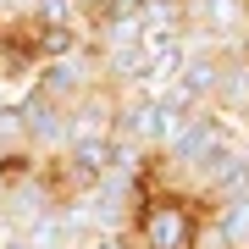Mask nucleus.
<instances>
[{"instance_id": "nucleus-9", "label": "nucleus", "mask_w": 249, "mask_h": 249, "mask_svg": "<svg viewBox=\"0 0 249 249\" xmlns=\"http://www.w3.org/2000/svg\"><path fill=\"white\" fill-rule=\"evenodd\" d=\"M232 50H238V55H244V61H249V34H244V39H238V45H232Z\"/></svg>"}, {"instance_id": "nucleus-3", "label": "nucleus", "mask_w": 249, "mask_h": 249, "mask_svg": "<svg viewBox=\"0 0 249 249\" xmlns=\"http://www.w3.org/2000/svg\"><path fill=\"white\" fill-rule=\"evenodd\" d=\"M61 205V188H55L50 166H22V172H6V227L11 232H28L39 216H50Z\"/></svg>"}, {"instance_id": "nucleus-7", "label": "nucleus", "mask_w": 249, "mask_h": 249, "mask_svg": "<svg viewBox=\"0 0 249 249\" xmlns=\"http://www.w3.org/2000/svg\"><path fill=\"white\" fill-rule=\"evenodd\" d=\"M188 116H194V111H183V106H172V100L160 94V111H155V155H166L172 144H178V139L188 133Z\"/></svg>"}, {"instance_id": "nucleus-2", "label": "nucleus", "mask_w": 249, "mask_h": 249, "mask_svg": "<svg viewBox=\"0 0 249 249\" xmlns=\"http://www.w3.org/2000/svg\"><path fill=\"white\" fill-rule=\"evenodd\" d=\"M144 194H150L144 183H127V178H116V172H106L100 183H89L72 199L83 205V216H89L94 232H133V216H139Z\"/></svg>"}, {"instance_id": "nucleus-10", "label": "nucleus", "mask_w": 249, "mask_h": 249, "mask_svg": "<svg viewBox=\"0 0 249 249\" xmlns=\"http://www.w3.org/2000/svg\"><path fill=\"white\" fill-rule=\"evenodd\" d=\"M244 144H249V139H244Z\"/></svg>"}, {"instance_id": "nucleus-6", "label": "nucleus", "mask_w": 249, "mask_h": 249, "mask_svg": "<svg viewBox=\"0 0 249 249\" xmlns=\"http://www.w3.org/2000/svg\"><path fill=\"white\" fill-rule=\"evenodd\" d=\"M211 222L227 238V249H249V188L232 194V199H216L211 205Z\"/></svg>"}, {"instance_id": "nucleus-1", "label": "nucleus", "mask_w": 249, "mask_h": 249, "mask_svg": "<svg viewBox=\"0 0 249 249\" xmlns=\"http://www.w3.org/2000/svg\"><path fill=\"white\" fill-rule=\"evenodd\" d=\"M199 216L205 211L188 194H144L133 216V249H188Z\"/></svg>"}, {"instance_id": "nucleus-4", "label": "nucleus", "mask_w": 249, "mask_h": 249, "mask_svg": "<svg viewBox=\"0 0 249 249\" xmlns=\"http://www.w3.org/2000/svg\"><path fill=\"white\" fill-rule=\"evenodd\" d=\"M34 89H45L50 100L61 106H78L89 89H100V61H94V45H78L67 55H50V61L34 67Z\"/></svg>"}, {"instance_id": "nucleus-8", "label": "nucleus", "mask_w": 249, "mask_h": 249, "mask_svg": "<svg viewBox=\"0 0 249 249\" xmlns=\"http://www.w3.org/2000/svg\"><path fill=\"white\" fill-rule=\"evenodd\" d=\"M0 249H34V244H28L22 232H6V238H0Z\"/></svg>"}, {"instance_id": "nucleus-5", "label": "nucleus", "mask_w": 249, "mask_h": 249, "mask_svg": "<svg viewBox=\"0 0 249 249\" xmlns=\"http://www.w3.org/2000/svg\"><path fill=\"white\" fill-rule=\"evenodd\" d=\"M17 116H22L28 150H34L39 160H50V155L67 150V106H61V100H50L45 89H34V83H28L22 100H17Z\"/></svg>"}]
</instances>
